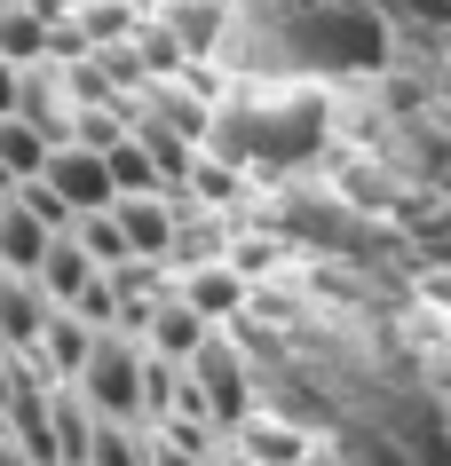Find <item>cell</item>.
Listing matches in <instances>:
<instances>
[{
  "instance_id": "obj_2",
  "label": "cell",
  "mask_w": 451,
  "mask_h": 466,
  "mask_svg": "<svg viewBox=\"0 0 451 466\" xmlns=\"http://www.w3.org/2000/svg\"><path fill=\"white\" fill-rule=\"evenodd\" d=\"M325 96L317 87H270V96H230L222 111H206V135L199 143L230 167H301V158H317L325 150Z\"/></svg>"
},
{
  "instance_id": "obj_26",
  "label": "cell",
  "mask_w": 451,
  "mask_h": 466,
  "mask_svg": "<svg viewBox=\"0 0 451 466\" xmlns=\"http://www.w3.org/2000/svg\"><path fill=\"white\" fill-rule=\"evenodd\" d=\"M0 111H16V64L0 56Z\"/></svg>"
},
{
  "instance_id": "obj_15",
  "label": "cell",
  "mask_w": 451,
  "mask_h": 466,
  "mask_svg": "<svg viewBox=\"0 0 451 466\" xmlns=\"http://www.w3.org/2000/svg\"><path fill=\"white\" fill-rule=\"evenodd\" d=\"M175 293L190 300L206 324H222V317H238V300H246V277L230 269V261H190V277H182Z\"/></svg>"
},
{
  "instance_id": "obj_12",
  "label": "cell",
  "mask_w": 451,
  "mask_h": 466,
  "mask_svg": "<svg viewBox=\"0 0 451 466\" xmlns=\"http://www.w3.org/2000/svg\"><path fill=\"white\" fill-rule=\"evenodd\" d=\"M87 348H96V324L79 317V309H48V324H40V364H48V380H79V364H87Z\"/></svg>"
},
{
  "instance_id": "obj_29",
  "label": "cell",
  "mask_w": 451,
  "mask_h": 466,
  "mask_svg": "<svg viewBox=\"0 0 451 466\" xmlns=\"http://www.w3.org/2000/svg\"><path fill=\"white\" fill-rule=\"evenodd\" d=\"M444 459H451V442H444Z\"/></svg>"
},
{
  "instance_id": "obj_19",
  "label": "cell",
  "mask_w": 451,
  "mask_h": 466,
  "mask_svg": "<svg viewBox=\"0 0 451 466\" xmlns=\"http://www.w3.org/2000/svg\"><path fill=\"white\" fill-rule=\"evenodd\" d=\"M40 158H48V135H40L32 119H16V111H0V182L40 174Z\"/></svg>"
},
{
  "instance_id": "obj_30",
  "label": "cell",
  "mask_w": 451,
  "mask_h": 466,
  "mask_svg": "<svg viewBox=\"0 0 451 466\" xmlns=\"http://www.w3.org/2000/svg\"><path fill=\"white\" fill-rule=\"evenodd\" d=\"M0 8H8V0H0Z\"/></svg>"
},
{
  "instance_id": "obj_17",
  "label": "cell",
  "mask_w": 451,
  "mask_h": 466,
  "mask_svg": "<svg viewBox=\"0 0 451 466\" xmlns=\"http://www.w3.org/2000/svg\"><path fill=\"white\" fill-rule=\"evenodd\" d=\"M143 451H150L143 419H96V427H87L79 466H143Z\"/></svg>"
},
{
  "instance_id": "obj_5",
  "label": "cell",
  "mask_w": 451,
  "mask_h": 466,
  "mask_svg": "<svg viewBox=\"0 0 451 466\" xmlns=\"http://www.w3.org/2000/svg\"><path fill=\"white\" fill-rule=\"evenodd\" d=\"M79 395L96 403V419H143V332L96 324V348L79 364Z\"/></svg>"
},
{
  "instance_id": "obj_21",
  "label": "cell",
  "mask_w": 451,
  "mask_h": 466,
  "mask_svg": "<svg viewBox=\"0 0 451 466\" xmlns=\"http://www.w3.org/2000/svg\"><path fill=\"white\" fill-rule=\"evenodd\" d=\"M135 16H143V8H127V0H79V40H87V48H111V40L135 32Z\"/></svg>"
},
{
  "instance_id": "obj_3",
  "label": "cell",
  "mask_w": 451,
  "mask_h": 466,
  "mask_svg": "<svg viewBox=\"0 0 451 466\" xmlns=\"http://www.w3.org/2000/svg\"><path fill=\"white\" fill-rule=\"evenodd\" d=\"M277 229L309 253H333V261H356V269H412V238L373 221V206H356L349 190H293L277 206Z\"/></svg>"
},
{
  "instance_id": "obj_25",
  "label": "cell",
  "mask_w": 451,
  "mask_h": 466,
  "mask_svg": "<svg viewBox=\"0 0 451 466\" xmlns=\"http://www.w3.org/2000/svg\"><path fill=\"white\" fill-rule=\"evenodd\" d=\"M388 25H420V32H451V0H373Z\"/></svg>"
},
{
  "instance_id": "obj_10",
  "label": "cell",
  "mask_w": 451,
  "mask_h": 466,
  "mask_svg": "<svg viewBox=\"0 0 451 466\" xmlns=\"http://www.w3.org/2000/svg\"><path fill=\"white\" fill-rule=\"evenodd\" d=\"M32 277H40V293H48L56 309H72V300L87 293V285H96L103 269H96V253L79 246L72 229H56V238H48V253H40V269H32Z\"/></svg>"
},
{
  "instance_id": "obj_27",
  "label": "cell",
  "mask_w": 451,
  "mask_h": 466,
  "mask_svg": "<svg viewBox=\"0 0 451 466\" xmlns=\"http://www.w3.org/2000/svg\"><path fill=\"white\" fill-rule=\"evenodd\" d=\"M0 466H32L25 451H16V435H8V427H0Z\"/></svg>"
},
{
  "instance_id": "obj_7",
  "label": "cell",
  "mask_w": 451,
  "mask_h": 466,
  "mask_svg": "<svg viewBox=\"0 0 451 466\" xmlns=\"http://www.w3.org/2000/svg\"><path fill=\"white\" fill-rule=\"evenodd\" d=\"M40 182H48L72 214H87V206H111L119 198V182H111V167H103V150L87 143H48V158H40Z\"/></svg>"
},
{
  "instance_id": "obj_14",
  "label": "cell",
  "mask_w": 451,
  "mask_h": 466,
  "mask_svg": "<svg viewBox=\"0 0 451 466\" xmlns=\"http://www.w3.org/2000/svg\"><path fill=\"white\" fill-rule=\"evenodd\" d=\"M159 16L182 40V56H214L230 32V0H159Z\"/></svg>"
},
{
  "instance_id": "obj_18",
  "label": "cell",
  "mask_w": 451,
  "mask_h": 466,
  "mask_svg": "<svg viewBox=\"0 0 451 466\" xmlns=\"http://www.w3.org/2000/svg\"><path fill=\"white\" fill-rule=\"evenodd\" d=\"M48 8H40V0H8V8H0V56H8V64H32V56H48Z\"/></svg>"
},
{
  "instance_id": "obj_8",
  "label": "cell",
  "mask_w": 451,
  "mask_h": 466,
  "mask_svg": "<svg viewBox=\"0 0 451 466\" xmlns=\"http://www.w3.org/2000/svg\"><path fill=\"white\" fill-rule=\"evenodd\" d=\"M380 150H388L396 174H420V182H444L451 174V135H444V119H427V111H396L388 135H380Z\"/></svg>"
},
{
  "instance_id": "obj_11",
  "label": "cell",
  "mask_w": 451,
  "mask_h": 466,
  "mask_svg": "<svg viewBox=\"0 0 451 466\" xmlns=\"http://www.w3.org/2000/svg\"><path fill=\"white\" fill-rule=\"evenodd\" d=\"M56 300L40 293V277L0 269V348H40V324H48Z\"/></svg>"
},
{
  "instance_id": "obj_4",
  "label": "cell",
  "mask_w": 451,
  "mask_h": 466,
  "mask_svg": "<svg viewBox=\"0 0 451 466\" xmlns=\"http://www.w3.org/2000/svg\"><path fill=\"white\" fill-rule=\"evenodd\" d=\"M182 371H190V388H182V411H190V419L238 427V419L253 411V364H246V348L230 340V332L206 324V340L182 356Z\"/></svg>"
},
{
  "instance_id": "obj_23",
  "label": "cell",
  "mask_w": 451,
  "mask_h": 466,
  "mask_svg": "<svg viewBox=\"0 0 451 466\" xmlns=\"http://www.w3.org/2000/svg\"><path fill=\"white\" fill-rule=\"evenodd\" d=\"M238 435H246V459L253 466H293L301 459V435H293V427H253V411L238 419Z\"/></svg>"
},
{
  "instance_id": "obj_24",
  "label": "cell",
  "mask_w": 451,
  "mask_h": 466,
  "mask_svg": "<svg viewBox=\"0 0 451 466\" xmlns=\"http://www.w3.org/2000/svg\"><path fill=\"white\" fill-rule=\"evenodd\" d=\"M8 198H16L25 214H40L48 229H72V206H64V198H56L48 182H40V174H25V182H8Z\"/></svg>"
},
{
  "instance_id": "obj_9",
  "label": "cell",
  "mask_w": 451,
  "mask_h": 466,
  "mask_svg": "<svg viewBox=\"0 0 451 466\" xmlns=\"http://www.w3.org/2000/svg\"><path fill=\"white\" fill-rule=\"evenodd\" d=\"M111 214H119L127 253L167 261V246H175V190H127V198H111Z\"/></svg>"
},
{
  "instance_id": "obj_22",
  "label": "cell",
  "mask_w": 451,
  "mask_h": 466,
  "mask_svg": "<svg viewBox=\"0 0 451 466\" xmlns=\"http://www.w3.org/2000/svg\"><path fill=\"white\" fill-rule=\"evenodd\" d=\"M127 48L143 56V72H175V64H182V40L167 32V16H135V32H127Z\"/></svg>"
},
{
  "instance_id": "obj_28",
  "label": "cell",
  "mask_w": 451,
  "mask_h": 466,
  "mask_svg": "<svg viewBox=\"0 0 451 466\" xmlns=\"http://www.w3.org/2000/svg\"><path fill=\"white\" fill-rule=\"evenodd\" d=\"M230 466H253V459H246V451H230Z\"/></svg>"
},
{
  "instance_id": "obj_13",
  "label": "cell",
  "mask_w": 451,
  "mask_h": 466,
  "mask_svg": "<svg viewBox=\"0 0 451 466\" xmlns=\"http://www.w3.org/2000/svg\"><path fill=\"white\" fill-rule=\"evenodd\" d=\"M199 340H206V317L182 293H159V300H150V317H143V348H150V356H190Z\"/></svg>"
},
{
  "instance_id": "obj_16",
  "label": "cell",
  "mask_w": 451,
  "mask_h": 466,
  "mask_svg": "<svg viewBox=\"0 0 451 466\" xmlns=\"http://www.w3.org/2000/svg\"><path fill=\"white\" fill-rule=\"evenodd\" d=\"M48 221L40 214H25L16 198H0V269H16V277H32L40 269V253H48Z\"/></svg>"
},
{
  "instance_id": "obj_6",
  "label": "cell",
  "mask_w": 451,
  "mask_h": 466,
  "mask_svg": "<svg viewBox=\"0 0 451 466\" xmlns=\"http://www.w3.org/2000/svg\"><path fill=\"white\" fill-rule=\"evenodd\" d=\"M72 79H64V56H32V64H16V119H32L48 143H64L72 135Z\"/></svg>"
},
{
  "instance_id": "obj_20",
  "label": "cell",
  "mask_w": 451,
  "mask_h": 466,
  "mask_svg": "<svg viewBox=\"0 0 451 466\" xmlns=\"http://www.w3.org/2000/svg\"><path fill=\"white\" fill-rule=\"evenodd\" d=\"M103 167H111V182H119V198L127 190H167V174L150 167V150L135 143V135H119V143L103 150Z\"/></svg>"
},
{
  "instance_id": "obj_1",
  "label": "cell",
  "mask_w": 451,
  "mask_h": 466,
  "mask_svg": "<svg viewBox=\"0 0 451 466\" xmlns=\"http://www.w3.org/2000/svg\"><path fill=\"white\" fill-rule=\"evenodd\" d=\"M222 56L238 72H380L388 16L373 0H230Z\"/></svg>"
}]
</instances>
